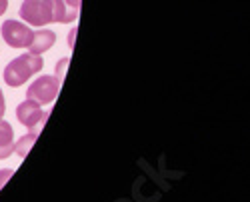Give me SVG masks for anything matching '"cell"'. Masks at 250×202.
Segmentation results:
<instances>
[{"mask_svg":"<svg viewBox=\"0 0 250 202\" xmlns=\"http://www.w3.org/2000/svg\"><path fill=\"white\" fill-rule=\"evenodd\" d=\"M64 2H66L70 8H74V10H78V6H80V0H64Z\"/></svg>","mask_w":250,"mask_h":202,"instance_id":"cell-12","label":"cell"},{"mask_svg":"<svg viewBox=\"0 0 250 202\" xmlns=\"http://www.w3.org/2000/svg\"><path fill=\"white\" fill-rule=\"evenodd\" d=\"M56 42V34L52 30H36L34 36H32V42L28 46L30 54H36V56H42L46 50L52 48V44Z\"/></svg>","mask_w":250,"mask_h":202,"instance_id":"cell-6","label":"cell"},{"mask_svg":"<svg viewBox=\"0 0 250 202\" xmlns=\"http://www.w3.org/2000/svg\"><path fill=\"white\" fill-rule=\"evenodd\" d=\"M74 34H76V28H72V32L68 34V46H72V40H74Z\"/></svg>","mask_w":250,"mask_h":202,"instance_id":"cell-14","label":"cell"},{"mask_svg":"<svg viewBox=\"0 0 250 202\" xmlns=\"http://www.w3.org/2000/svg\"><path fill=\"white\" fill-rule=\"evenodd\" d=\"M14 152V130L6 120L0 118V160L8 158Z\"/></svg>","mask_w":250,"mask_h":202,"instance_id":"cell-7","label":"cell"},{"mask_svg":"<svg viewBox=\"0 0 250 202\" xmlns=\"http://www.w3.org/2000/svg\"><path fill=\"white\" fill-rule=\"evenodd\" d=\"M6 8H8V0H0V16L6 12Z\"/></svg>","mask_w":250,"mask_h":202,"instance_id":"cell-13","label":"cell"},{"mask_svg":"<svg viewBox=\"0 0 250 202\" xmlns=\"http://www.w3.org/2000/svg\"><path fill=\"white\" fill-rule=\"evenodd\" d=\"M38 132H40V130H30L28 134H24V136H22V138H20V140H18V142L14 144V152H16L18 156H22V158H24V156L28 154L30 146L34 144V140H36Z\"/></svg>","mask_w":250,"mask_h":202,"instance_id":"cell-8","label":"cell"},{"mask_svg":"<svg viewBox=\"0 0 250 202\" xmlns=\"http://www.w3.org/2000/svg\"><path fill=\"white\" fill-rule=\"evenodd\" d=\"M58 90H60V80L56 76H38L34 82L28 86L26 90V98L34 100L38 104H50L52 100L58 96Z\"/></svg>","mask_w":250,"mask_h":202,"instance_id":"cell-3","label":"cell"},{"mask_svg":"<svg viewBox=\"0 0 250 202\" xmlns=\"http://www.w3.org/2000/svg\"><path fill=\"white\" fill-rule=\"evenodd\" d=\"M16 118L20 124H24L28 130H38L40 124H44L46 120V112L40 110V104L34 100L26 98L24 102H20L16 108Z\"/></svg>","mask_w":250,"mask_h":202,"instance_id":"cell-5","label":"cell"},{"mask_svg":"<svg viewBox=\"0 0 250 202\" xmlns=\"http://www.w3.org/2000/svg\"><path fill=\"white\" fill-rule=\"evenodd\" d=\"M42 68H44L42 56H36L30 52L22 54V56H16L4 68V82L12 88H18V86H22L30 76L38 74Z\"/></svg>","mask_w":250,"mask_h":202,"instance_id":"cell-2","label":"cell"},{"mask_svg":"<svg viewBox=\"0 0 250 202\" xmlns=\"http://www.w3.org/2000/svg\"><path fill=\"white\" fill-rule=\"evenodd\" d=\"M18 14L32 26H46L50 22L70 24L78 18V10L70 8L64 0H24Z\"/></svg>","mask_w":250,"mask_h":202,"instance_id":"cell-1","label":"cell"},{"mask_svg":"<svg viewBox=\"0 0 250 202\" xmlns=\"http://www.w3.org/2000/svg\"><path fill=\"white\" fill-rule=\"evenodd\" d=\"M12 174H14V170H10V168H8V170H0V188H2V184L6 182V180H8Z\"/></svg>","mask_w":250,"mask_h":202,"instance_id":"cell-9","label":"cell"},{"mask_svg":"<svg viewBox=\"0 0 250 202\" xmlns=\"http://www.w3.org/2000/svg\"><path fill=\"white\" fill-rule=\"evenodd\" d=\"M66 64H68V58H62L60 62H58V76H56L58 80L62 78V74H64V68H66Z\"/></svg>","mask_w":250,"mask_h":202,"instance_id":"cell-10","label":"cell"},{"mask_svg":"<svg viewBox=\"0 0 250 202\" xmlns=\"http://www.w3.org/2000/svg\"><path fill=\"white\" fill-rule=\"evenodd\" d=\"M0 30H2L4 42L12 48H28L34 36V32L26 24L18 22V20H4Z\"/></svg>","mask_w":250,"mask_h":202,"instance_id":"cell-4","label":"cell"},{"mask_svg":"<svg viewBox=\"0 0 250 202\" xmlns=\"http://www.w3.org/2000/svg\"><path fill=\"white\" fill-rule=\"evenodd\" d=\"M6 114V102H4V94H2V88H0V118Z\"/></svg>","mask_w":250,"mask_h":202,"instance_id":"cell-11","label":"cell"}]
</instances>
